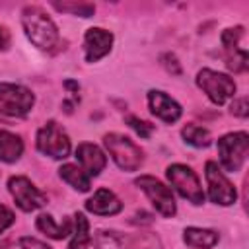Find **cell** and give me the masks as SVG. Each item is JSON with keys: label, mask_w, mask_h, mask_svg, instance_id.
<instances>
[{"label": "cell", "mask_w": 249, "mask_h": 249, "mask_svg": "<svg viewBox=\"0 0 249 249\" xmlns=\"http://www.w3.org/2000/svg\"><path fill=\"white\" fill-rule=\"evenodd\" d=\"M183 241L193 249H210L218 243V233L214 230L191 226L183 231Z\"/></svg>", "instance_id": "cell-16"}, {"label": "cell", "mask_w": 249, "mask_h": 249, "mask_svg": "<svg viewBox=\"0 0 249 249\" xmlns=\"http://www.w3.org/2000/svg\"><path fill=\"white\" fill-rule=\"evenodd\" d=\"M35 103L31 89L19 84L0 82V113L8 117H25Z\"/></svg>", "instance_id": "cell-5"}, {"label": "cell", "mask_w": 249, "mask_h": 249, "mask_svg": "<svg viewBox=\"0 0 249 249\" xmlns=\"http://www.w3.org/2000/svg\"><path fill=\"white\" fill-rule=\"evenodd\" d=\"M14 222H16V216H14V212H12L8 206L0 204V233H2L6 228H10Z\"/></svg>", "instance_id": "cell-28"}, {"label": "cell", "mask_w": 249, "mask_h": 249, "mask_svg": "<svg viewBox=\"0 0 249 249\" xmlns=\"http://www.w3.org/2000/svg\"><path fill=\"white\" fill-rule=\"evenodd\" d=\"M58 175L62 181H66L72 189L80 191V193H88L89 187H91V177H88V173L80 167V165H74V163H64L60 165L58 169Z\"/></svg>", "instance_id": "cell-17"}, {"label": "cell", "mask_w": 249, "mask_h": 249, "mask_svg": "<svg viewBox=\"0 0 249 249\" xmlns=\"http://www.w3.org/2000/svg\"><path fill=\"white\" fill-rule=\"evenodd\" d=\"M134 185L146 193V196L150 198V202L154 204V208H156L163 218L175 216V212H177L175 196H173L171 189L165 187L160 179H156V177H152V175H140V177H136Z\"/></svg>", "instance_id": "cell-8"}, {"label": "cell", "mask_w": 249, "mask_h": 249, "mask_svg": "<svg viewBox=\"0 0 249 249\" xmlns=\"http://www.w3.org/2000/svg\"><path fill=\"white\" fill-rule=\"evenodd\" d=\"M58 12H70V14H78V16H82V18H91L93 16V12H95V6L93 4H58V2H54L53 4Z\"/></svg>", "instance_id": "cell-23"}, {"label": "cell", "mask_w": 249, "mask_h": 249, "mask_svg": "<svg viewBox=\"0 0 249 249\" xmlns=\"http://www.w3.org/2000/svg\"><path fill=\"white\" fill-rule=\"evenodd\" d=\"M103 144L113 158V161L123 169V171H136L144 163V152L140 146H136L128 136L119 134V132H109L103 136Z\"/></svg>", "instance_id": "cell-3"}, {"label": "cell", "mask_w": 249, "mask_h": 249, "mask_svg": "<svg viewBox=\"0 0 249 249\" xmlns=\"http://www.w3.org/2000/svg\"><path fill=\"white\" fill-rule=\"evenodd\" d=\"M8 47H10V31L4 25H0V51H6Z\"/></svg>", "instance_id": "cell-30"}, {"label": "cell", "mask_w": 249, "mask_h": 249, "mask_svg": "<svg viewBox=\"0 0 249 249\" xmlns=\"http://www.w3.org/2000/svg\"><path fill=\"white\" fill-rule=\"evenodd\" d=\"M37 230L47 233L53 239H64L68 233H72V222L64 220L62 224H56L51 214H41L37 218Z\"/></svg>", "instance_id": "cell-19"}, {"label": "cell", "mask_w": 249, "mask_h": 249, "mask_svg": "<svg viewBox=\"0 0 249 249\" xmlns=\"http://www.w3.org/2000/svg\"><path fill=\"white\" fill-rule=\"evenodd\" d=\"M230 111L231 115L235 117H247L249 115V103H247V97H239V99H233L231 105H230Z\"/></svg>", "instance_id": "cell-26"}, {"label": "cell", "mask_w": 249, "mask_h": 249, "mask_svg": "<svg viewBox=\"0 0 249 249\" xmlns=\"http://www.w3.org/2000/svg\"><path fill=\"white\" fill-rule=\"evenodd\" d=\"M148 107L152 111V115H156L158 119H161L163 123H175L179 121L183 109L181 105L169 97L165 91H160V89H150L148 91Z\"/></svg>", "instance_id": "cell-12"}, {"label": "cell", "mask_w": 249, "mask_h": 249, "mask_svg": "<svg viewBox=\"0 0 249 249\" xmlns=\"http://www.w3.org/2000/svg\"><path fill=\"white\" fill-rule=\"evenodd\" d=\"M95 249H124V239L117 231L101 230L95 235Z\"/></svg>", "instance_id": "cell-21"}, {"label": "cell", "mask_w": 249, "mask_h": 249, "mask_svg": "<svg viewBox=\"0 0 249 249\" xmlns=\"http://www.w3.org/2000/svg\"><path fill=\"white\" fill-rule=\"evenodd\" d=\"M226 53V64H228V68L231 70V72H245L247 70V53L243 51V49H239V47H235V49H230V51H224Z\"/></svg>", "instance_id": "cell-22"}, {"label": "cell", "mask_w": 249, "mask_h": 249, "mask_svg": "<svg viewBox=\"0 0 249 249\" xmlns=\"http://www.w3.org/2000/svg\"><path fill=\"white\" fill-rule=\"evenodd\" d=\"M126 124H128L140 138H150V134H152V130H154V124H150L148 121H142V119H138V117H134V115H128V117H126Z\"/></svg>", "instance_id": "cell-25"}, {"label": "cell", "mask_w": 249, "mask_h": 249, "mask_svg": "<svg viewBox=\"0 0 249 249\" xmlns=\"http://www.w3.org/2000/svg\"><path fill=\"white\" fill-rule=\"evenodd\" d=\"M19 245H21V249H51V247H49L47 243H43L41 239L29 237V235L21 237V239H19Z\"/></svg>", "instance_id": "cell-29"}, {"label": "cell", "mask_w": 249, "mask_h": 249, "mask_svg": "<svg viewBox=\"0 0 249 249\" xmlns=\"http://www.w3.org/2000/svg\"><path fill=\"white\" fill-rule=\"evenodd\" d=\"M113 47V33L103 27H89L84 35L86 62H97L105 54H109Z\"/></svg>", "instance_id": "cell-11"}, {"label": "cell", "mask_w": 249, "mask_h": 249, "mask_svg": "<svg viewBox=\"0 0 249 249\" xmlns=\"http://www.w3.org/2000/svg\"><path fill=\"white\" fill-rule=\"evenodd\" d=\"M37 150L53 160H64L70 154L68 134L56 121H47L37 132Z\"/></svg>", "instance_id": "cell-7"}, {"label": "cell", "mask_w": 249, "mask_h": 249, "mask_svg": "<svg viewBox=\"0 0 249 249\" xmlns=\"http://www.w3.org/2000/svg\"><path fill=\"white\" fill-rule=\"evenodd\" d=\"M21 25L27 39L41 51H51L58 43V29L54 21L39 6H25L21 10Z\"/></svg>", "instance_id": "cell-1"}, {"label": "cell", "mask_w": 249, "mask_h": 249, "mask_svg": "<svg viewBox=\"0 0 249 249\" xmlns=\"http://www.w3.org/2000/svg\"><path fill=\"white\" fill-rule=\"evenodd\" d=\"M241 35H243V27H241V25L224 29V31H222V47H224V51L235 49L237 43H239V39H241Z\"/></svg>", "instance_id": "cell-24"}, {"label": "cell", "mask_w": 249, "mask_h": 249, "mask_svg": "<svg viewBox=\"0 0 249 249\" xmlns=\"http://www.w3.org/2000/svg\"><path fill=\"white\" fill-rule=\"evenodd\" d=\"M86 210L97 216H115L123 210V202L109 189H97L91 198L86 200Z\"/></svg>", "instance_id": "cell-14"}, {"label": "cell", "mask_w": 249, "mask_h": 249, "mask_svg": "<svg viewBox=\"0 0 249 249\" xmlns=\"http://www.w3.org/2000/svg\"><path fill=\"white\" fill-rule=\"evenodd\" d=\"M8 189H10V195L14 196L16 204H18V208L23 210V212H33V210L45 206V202H47L45 193H41V191H39L27 177H23V175H14V177H10Z\"/></svg>", "instance_id": "cell-10"}, {"label": "cell", "mask_w": 249, "mask_h": 249, "mask_svg": "<svg viewBox=\"0 0 249 249\" xmlns=\"http://www.w3.org/2000/svg\"><path fill=\"white\" fill-rule=\"evenodd\" d=\"M196 86L206 93V97L214 105H224L230 97L235 95V82L222 72L202 68L196 74Z\"/></svg>", "instance_id": "cell-6"}, {"label": "cell", "mask_w": 249, "mask_h": 249, "mask_svg": "<svg viewBox=\"0 0 249 249\" xmlns=\"http://www.w3.org/2000/svg\"><path fill=\"white\" fill-rule=\"evenodd\" d=\"M181 136L185 138L187 144L195 146V148H208L212 144V136H210V130L204 128V126H198L195 123H189L183 126L181 130Z\"/></svg>", "instance_id": "cell-20"}, {"label": "cell", "mask_w": 249, "mask_h": 249, "mask_svg": "<svg viewBox=\"0 0 249 249\" xmlns=\"http://www.w3.org/2000/svg\"><path fill=\"white\" fill-rule=\"evenodd\" d=\"M165 175H167V181L171 183V187H173L183 198H187V200L193 202V204H202V202H204L202 185H200L196 173H195L189 165L171 163V165L165 169Z\"/></svg>", "instance_id": "cell-4"}, {"label": "cell", "mask_w": 249, "mask_h": 249, "mask_svg": "<svg viewBox=\"0 0 249 249\" xmlns=\"http://www.w3.org/2000/svg\"><path fill=\"white\" fill-rule=\"evenodd\" d=\"M204 177H206V185H208V196L214 204L220 206H230L235 202L237 198V191L235 187L228 181V177L224 175L222 167L218 165V161H206L204 165Z\"/></svg>", "instance_id": "cell-9"}, {"label": "cell", "mask_w": 249, "mask_h": 249, "mask_svg": "<svg viewBox=\"0 0 249 249\" xmlns=\"http://www.w3.org/2000/svg\"><path fill=\"white\" fill-rule=\"evenodd\" d=\"M249 152V134L245 130L239 132H228L222 138H218V160L222 171L235 173L241 169V165L247 160Z\"/></svg>", "instance_id": "cell-2"}, {"label": "cell", "mask_w": 249, "mask_h": 249, "mask_svg": "<svg viewBox=\"0 0 249 249\" xmlns=\"http://www.w3.org/2000/svg\"><path fill=\"white\" fill-rule=\"evenodd\" d=\"M72 241L68 245V249H95L91 235H89V224L88 218L82 212L74 214V231H72Z\"/></svg>", "instance_id": "cell-18"}, {"label": "cell", "mask_w": 249, "mask_h": 249, "mask_svg": "<svg viewBox=\"0 0 249 249\" xmlns=\"http://www.w3.org/2000/svg\"><path fill=\"white\" fill-rule=\"evenodd\" d=\"M21 154H23V140L18 134L0 128V161L14 163L21 158Z\"/></svg>", "instance_id": "cell-15"}, {"label": "cell", "mask_w": 249, "mask_h": 249, "mask_svg": "<svg viewBox=\"0 0 249 249\" xmlns=\"http://www.w3.org/2000/svg\"><path fill=\"white\" fill-rule=\"evenodd\" d=\"M76 160L80 161V167L88 173V177H97L103 171V167L107 165V158L101 152V148L95 144H89V142L78 144Z\"/></svg>", "instance_id": "cell-13"}, {"label": "cell", "mask_w": 249, "mask_h": 249, "mask_svg": "<svg viewBox=\"0 0 249 249\" xmlns=\"http://www.w3.org/2000/svg\"><path fill=\"white\" fill-rule=\"evenodd\" d=\"M161 64L165 66V70H167V72H171V74H181V66H179V62H177V56H175V54H171V53L161 54Z\"/></svg>", "instance_id": "cell-27"}]
</instances>
